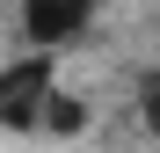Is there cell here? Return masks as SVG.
Returning a JSON list of instances; mask_svg holds the SVG:
<instances>
[{
	"instance_id": "cell-1",
	"label": "cell",
	"mask_w": 160,
	"mask_h": 153,
	"mask_svg": "<svg viewBox=\"0 0 160 153\" xmlns=\"http://www.w3.org/2000/svg\"><path fill=\"white\" fill-rule=\"evenodd\" d=\"M51 95H58V59L29 51V59L0 66V131H37L51 117Z\"/></svg>"
},
{
	"instance_id": "cell-2",
	"label": "cell",
	"mask_w": 160,
	"mask_h": 153,
	"mask_svg": "<svg viewBox=\"0 0 160 153\" xmlns=\"http://www.w3.org/2000/svg\"><path fill=\"white\" fill-rule=\"evenodd\" d=\"M95 8H102V0H22V37H29V51L73 44V37L95 22Z\"/></svg>"
},
{
	"instance_id": "cell-3",
	"label": "cell",
	"mask_w": 160,
	"mask_h": 153,
	"mask_svg": "<svg viewBox=\"0 0 160 153\" xmlns=\"http://www.w3.org/2000/svg\"><path fill=\"white\" fill-rule=\"evenodd\" d=\"M51 131H80V124H88V102H73V95H51Z\"/></svg>"
},
{
	"instance_id": "cell-4",
	"label": "cell",
	"mask_w": 160,
	"mask_h": 153,
	"mask_svg": "<svg viewBox=\"0 0 160 153\" xmlns=\"http://www.w3.org/2000/svg\"><path fill=\"white\" fill-rule=\"evenodd\" d=\"M138 124H146V131H153V139H160V80H153V88H146V95H138Z\"/></svg>"
}]
</instances>
